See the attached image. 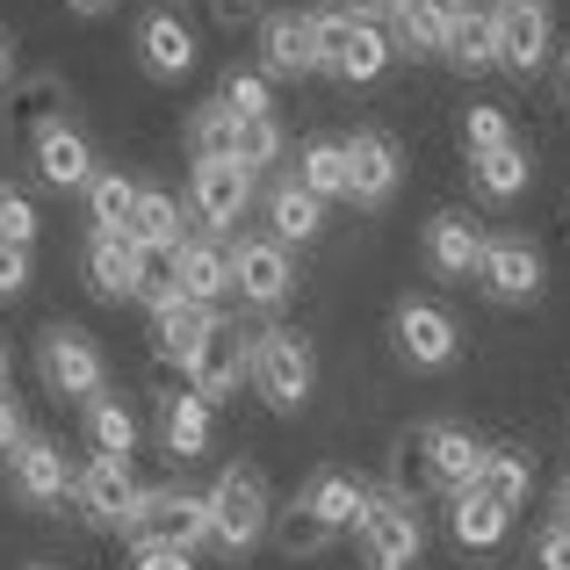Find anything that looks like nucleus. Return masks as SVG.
Masks as SVG:
<instances>
[{"label":"nucleus","mask_w":570,"mask_h":570,"mask_svg":"<svg viewBox=\"0 0 570 570\" xmlns=\"http://www.w3.org/2000/svg\"><path fill=\"white\" fill-rule=\"evenodd\" d=\"M130 246L138 253H174L181 246V203H174V195H159V188H138V209H130Z\"/></svg>","instance_id":"nucleus-34"},{"label":"nucleus","mask_w":570,"mask_h":570,"mask_svg":"<svg viewBox=\"0 0 570 570\" xmlns=\"http://www.w3.org/2000/svg\"><path fill=\"white\" fill-rule=\"evenodd\" d=\"M491 37H499V66L534 80L557 51V22H549V0H491Z\"/></svg>","instance_id":"nucleus-7"},{"label":"nucleus","mask_w":570,"mask_h":570,"mask_svg":"<svg viewBox=\"0 0 570 570\" xmlns=\"http://www.w3.org/2000/svg\"><path fill=\"white\" fill-rule=\"evenodd\" d=\"M66 8H72V14H109L116 0H66Z\"/></svg>","instance_id":"nucleus-51"},{"label":"nucleus","mask_w":570,"mask_h":570,"mask_svg":"<svg viewBox=\"0 0 570 570\" xmlns=\"http://www.w3.org/2000/svg\"><path fill=\"white\" fill-rule=\"evenodd\" d=\"M441 43H448V0H397L390 51L397 58H441Z\"/></svg>","instance_id":"nucleus-27"},{"label":"nucleus","mask_w":570,"mask_h":570,"mask_svg":"<svg viewBox=\"0 0 570 570\" xmlns=\"http://www.w3.org/2000/svg\"><path fill=\"white\" fill-rule=\"evenodd\" d=\"M203 505H209V549H224V557H253V549L267 542L275 491H267V476L253 470V462H224L217 484L203 491Z\"/></svg>","instance_id":"nucleus-1"},{"label":"nucleus","mask_w":570,"mask_h":570,"mask_svg":"<svg viewBox=\"0 0 570 570\" xmlns=\"http://www.w3.org/2000/svg\"><path fill=\"white\" fill-rule=\"evenodd\" d=\"M470 181H476V195L484 203H520L528 195V181H534V159H528V145H491V153H476L470 159Z\"/></svg>","instance_id":"nucleus-29"},{"label":"nucleus","mask_w":570,"mask_h":570,"mask_svg":"<svg viewBox=\"0 0 570 570\" xmlns=\"http://www.w3.org/2000/svg\"><path fill=\"white\" fill-rule=\"evenodd\" d=\"M188 390L203 404H224V397H238V383H253V333H238V325H209L203 333V347L188 354Z\"/></svg>","instance_id":"nucleus-9"},{"label":"nucleus","mask_w":570,"mask_h":570,"mask_svg":"<svg viewBox=\"0 0 570 570\" xmlns=\"http://www.w3.org/2000/svg\"><path fill=\"white\" fill-rule=\"evenodd\" d=\"M130 549H174V557H195L209 542V505L203 491L188 484H159V491H138V513H130Z\"/></svg>","instance_id":"nucleus-4"},{"label":"nucleus","mask_w":570,"mask_h":570,"mask_svg":"<svg viewBox=\"0 0 570 570\" xmlns=\"http://www.w3.org/2000/svg\"><path fill=\"white\" fill-rule=\"evenodd\" d=\"M441 58L455 72H491L499 66V37H491V0H448V43H441Z\"/></svg>","instance_id":"nucleus-19"},{"label":"nucleus","mask_w":570,"mask_h":570,"mask_svg":"<svg viewBox=\"0 0 570 570\" xmlns=\"http://www.w3.org/2000/svg\"><path fill=\"white\" fill-rule=\"evenodd\" d=\"M72 499H80V513L95 520V528H130V513H138V476H130V462L95 455L72 476Z\"/></svg>","instance_id":"nucleus-17"},{"label":"nucleus","mask_w":570,"mask_h":570,"mask_svg":"<svg viewBox=\"0 0 570 570\" xmlns=\"http://www.w3.org/2000/svg\"><path fill=\"white\" fill-rule=\"evenodd\" d=\"M22 289H29V246L0 238V296H22Z\"/></svg>","instance_id":"nucleus-44"},{"label":"nucleus","mask_w":570,"mask_h":570,"mask_svg":"<svg viewBox=\"0 0 570 570\" xmlns=\"http://www.w3.org/2000/svg\"><path fill=\"white\" fill-rule=\"evenodd\" d=\"M354 542H362L368 570H419V557H426V520H419V505H404V499H368Z\"/></svg>","instance_id":"nucleus-5"},{"label":"nucleus","mask_w":570,"mask_h":570,"mask_svg":"<svg viewBox=\"0 0 570 570\" xmlns=\"http://www.w3.org/2000/svg\"><path fill=\"white\" fill-rule=\"evenodd\" d=\"M138 570H195V557H174V549H145Z\"/></svg>","instance_id":"nucleus-48"},{"label":"nucleus","mask_w":570,"mask_h":570,"mask_svg":"<svg viewBox=\"0 0 570 570\" xmlns=\"http://www.w3.org/2000/svg\"><path fill=\"white\" fill-rule=\"evenodd\" d=\"M0 390H8V340H0Z\"/></svg>","instance_id":"nucleus-53"},{"label":"nucleus","mask_w":570,"mask_h":570,"mask_svg":"<svg viewBox=\"0 0 570 570\" xmlns=\"http://www.w3.org/2000/svg\"><path fill=\"white\" fill-rule=\"evenodd\" d=\"M563 95H570V51H563Z\"/></svg>","instance_id":"nucleus-54"},{"label":"nucleus","mask_w":570,"mask_h":570,"mask_svg":"<svg viewBox=\"0 0 570 570\" xmlns=\"http://www.w3.org/2000/svg\"><path fill=\"white\" fill-rule=\"evenodd\" d=\"M318 232H325V203L296 181V174L267 188V238H275V246H311Z\"/></svg>","instance_id":"nucleus-23"},{"label":"nucleus","mask_w":570,"mask_h":570,"mask_svg":"<svg viewBox=\"0 0 570 570\" xmlns=\"http://www.w3.org/2000/svg\"><path fill=\"white\" fill-rule=\"evenodd\" d=\"M311 58H318V72H333V80L347 87H368L390 72V29L383 22H362V14L347 8H311Z\"/></svg>","instance_id":"nucleus-2"},{"label":"nucleus","mask_w":570,"mask_h":570,"mask_svg":"<svg viewBox=\"0 0 570 570\" xmlns=\"http://www.w3.org/2000/svg\"><path fill=\"white\" fill-rule=\"evenodd\" d=\"M304 505L333 534H354V528H362V513H368V484H362V476H347V470H318L304 484Z\"/></svg>","instance_id":"nucleus-26"},{"label":"nucleus","mask_w":570,"mask_h":570,"mask_svg":"<svg viewBox=\"0 0 570 570\" xmlns=\"http://www.w3.org/2000/svg\"><path fill=\"white\" fill-rule=\"evenodd\" d=\"M87 441H95V455H109V462H130L138 455V412H130L124 397H87Z\"/></svg>","instance_id":"nucleus-35"},{"label":"nucleus","mask_w":570,"mask_h":570,"mask_svg":"<svg viewBox=\"0 0 570 570\" xmlns=\"http://www.w3.org/2000/svg\"><path fill=\"white\" fill-rule=\"evenodd\" d=\"M174 8H181V0H174Z\"/></svg>","instance_id":"nucleus-55"},{"label":"nucleus","mask_w":570,"mask_h":570,"mask_svg":"<svg viewBox=\"0 0 570 570\" xmlns=\"http://www.w3.org/2000/svg\"><path fill=\"white\" fill-rule=\"evenodd\" d=\"M476 282H484L499 304H534V296H542V282H549L542 246H534V238H520V232L484 238V253H476Z\"/></svg>","instance_id":"nucleus-12"},{"label":"nucleus","mask_w":570,"mask_h":570,"mask_svg":"<svg viewBox=\"0 0 570 570\" xmlns=\"http://www.w3.org/2000/svg\"><path fill=\"white\" fill-rule=\"evenodd\" d=\"M159 448H167L174 462H195L209 448V404L195 397V390H174V397L159 404Z\"/></svg>","instance_id":"nucleus-30"},{"label":"nucleus","mask_w":570,"mask_h":570,"mask_svg":"<svg viewBox=\"0 0 570 570\" xmlns=\"http://www.w3.org/2000/svg\"><path fill=\"white\" fill-rule=\"evenodd\" d=\"M37 368L43 383H51V397H101L109 390V362H101V347L80 333V325H51V333L37 340Z\"/></svg>","instance_id":"nucleus-8"},{"label":"nucleus","mask_w":570,"mask_h":570,"mask_svg":"<svg viewBox=\"0 0 570 570\" xmlns=\"http://www.w3.org/2000/svg\"><path fill=\"white\" fill-rule=\"evenodd\" d=\"M8 80H14V43H8V29H0V95H8Z\"/></svg>","instance_id":"nucleus-50"},{"label":"nucleus","mask_w":570,"mask_h":570,"mask_svg":"<svg viewBox=\"0 0 570 570\" xmlns=\"http://www.w3.org/2000/svg\"><path fill=\"white\" fill-rule=\"evenodd\" d=\"M267 72L261 66H232L224 72V87H217V109L224 116H238V124H246V116H275V95H267Z\"/></svg>","instance_id":"nucleus-38"},{"label":"nucleus","mask_w":570,"mask_h":570,"mask_svg":"<svg viewBox=\"0 0 570 570\" xmlns=\"http://www.w3.org/2000/svg\"><path fill=\"white\" fill-rule=\"evenodd\" d=\"M14 441H22V412H14V397L0 390V455H8Z\"/></svg>","instance_id":"nucleus-47"},{"label":"nucleus","mask_w":570,"mask_h":570,"mask_svg":"<svg viewBox=\"0 0 570 570\" xmlns=\"http://www.w3.org/2000/svg\"><path fill=\"white\" fill-rule=\"evenodd\" d=\"M419 448H426V484L433 491H470L476 484V470H484V455L491 448L476 441L470 426H455V419H433V426H419Z\"/></svg>","instance_id":"nucleus-15"},{"label":"nucleus","mask_w":570,"mask_h":570,"mask_svg":"<svg viewBox=\"0 0 570 570\" xmlns=\"http://www.w3.org/2000/svg\"><path fill=\"white\" fill-rule=\"evenodd\" d=\"M253 390L267 397V412H304L311 390H318V354H311V340L296 333V325H267V333H253Z\"/></svg>","instance_id":"nucleus-3"},{"label":"nucleus","mask_w":570,"mask_h":570,"mask_svg":"<svg viewBox=\"0 0 570 570\" xmlns=\"http://www.w3.org/2000/svg\"><path fill=\"white\" fill-rule=\"evenodd\" d=\"M557 528H570V476H563V491H557Z\"/></svg>","instance_id":"nucleus-52"},{"label":"nucleus","mask_w":570,"mask_h":570,"mask_svg":"<svg viewBox=\"0 0 570 570\" xmlns=\"http://www.w3.org/2000/svg\"><path fill=\"white\" fill-rule=\"evenodd\" d=\"M419 491H433L426 484V448H419V433H404V441L390 448V499L419 505Z\"/></svg>","instance_id":"nucleus-42"},{"label":"nucleus","mask_w":570,"mask_h":570,"mask_svg":"<svg viewBox=\"0 0 570 570\" xmlns=\"http://www.w3.org/2000/svg\"><path fill=\"white\" fill-rule=\"evenodd\" d=\"M419 253L441 282H470L476 275V253H484V224L470 209H433L426 232H419Z\"/></svg>","instance_id":"nucleus-16"},{"label":"nucleus","mask_w":570,"mask_h":570,"mask_svg":"<svg viewBox=\"0 0 570 570\" xmlns=\"http://www.w3.org/2000/svg\"><path fill=\"white\" fill-rule=\"evenodd\" d=\"M476 491H484L491 505H505V513H520L534 491V455L528 448H491L484 470H476Z\"/></svg>","instance_id":"nucleus-32"},{"label":"nucleus","mask_w":570,"mask_h":570,"mask_svg":"<svg viewBox=\"0 0 570 570\" xmlns=\"http://www.w3.org/2000/svg\"><path fill=\"white\" fill-rule=\"evenodd\" d=\"M232 138H238V116H224L217 101H203L188 116V153L195 159H232Z\"/></svg>","instance_id":"nucleus-41"},{"label":"nucleus","mask_w":570,"mask_h":570,"mask_svg":"<svg viewBox=\"0 0 570 570\" xmlns=\"http://www.w3.org/2000/svg\"><path fill=\"white\" fill-rule=\"evenodd\" d=\"M282 145H289V138H282L275 116H246V124H238V138H232V159L246 174H261V167H275V159H282Z\"/></svg>","instance_id":"nucleus-39"},{"label":"nucleus","mask_w":570,"mask_h":570,"mask_svg":"<svg viewBox=\"0 0 570 570\" xmlns=\"http://www.w3.org/2000/svg\"><path fill=\"white\" fill-rule=\"evenodd\" d=\"M130 209H138V181L124 167H95V181H87V224L95 232H130Z\"/></svg>","instance_id":"nucleus-36"},{"label":"nucleus","mask_w":570,"mask_h":570,"mask_svg":"<svg viewBox=\"0 0 570 570\" xmlns=\"http://www.w3.org/2000/svg\"><path fill=\"white\" fill-rule=\"evenodd\" d=\"M209 325H217V311H209V304H188V296H174V304L153 311V354H159L167 368H188V354L203 347Z\"/></svg>","instance_id":"nucleus-24"},{"label":"nucleus","mask_w":570,"mask_h":570,"mask_svg":"<svg viewBox=\"0 0 570 570\" xmlns=\"http://www.w3.org/2000/svg\"><path fill=\"white\" fill-rule=\"evenodd\" d=\"M261 72L267 80H304V72H318V58H311V14H296V8L261 14Z\"/></svg>","instance_id":"nucleus-18"},{"label":"nucleus","mask_w":570,"mask_h":570,"mask_svg":"<svg viewBox=\"0 0 570 570\" xmlns=\"http://www.w3.org/2000/svg\"><path fill=\"white\" fill-rule=\"evenodd\" d=\"M347 14H362V22H390V14H397V0H347Z\"/></svg>","instance_id":"nucleus-49"},{"label":"nucleus","mask_w":570,"mask_h":570,"mask_svg":"<svg viewBox=\"0 0 570 570\" xmlns=\"http://www.w3.org/2000/svg\"><path fill=\"white\" fill-rule=\"evenodd\" d=\"M534 563H542V570H570V528H542V542H534Z\"/></svg>","instance_id":"nucleus-46"},{"label":"nucleus","mask_w":570,"mask_h":570,"mask_svg":"<svg viewBox=\"0 0 570 570\" xmlns=\"http://www.w3.org/2000/svg\"><path fill=\"white\" fill-rule=\"evenodd\" d=\"M174 289H181L188 304H217V296L232 289L224 246H209V238H181V246H174Z\"/></svg>","instance_id":"nucleus-28"},{"label":"nucleus","mask_w":570,"mask_h":570,"mask_svg":"<svg viewBox=\"0 0 570 570\" xmlns=\"http://www.w3.org/2000/svg\"><path fill=\"white\" fill-rule=\"evenodd\" d=\"M296 181H304L318 203H347V145L340 138H311L296 153Z\"/></svg>","instance_id":"nucleus-37"},{"label":"nucleus","mask_w":570,"mask_h":570,"mask_svg":"<svg viewBox=\"0 0 570 570\" xmlns=\"http://www.w3.org/2000/svg\"><path fill=\"white\" fill-rule=\"evenodd\" d=\"M253 203V174L238 159H195L188 167V209L209 224V232H232Z\"/></svg>","instance_id":"nucleus-14"},{"label":"nucleus","mask_w":570,"mask_h":570,"mask_svg":"<svg viewBox=\"0 0 570 570\" xmlns=\"http://www.w3.org/2000/svg\"><path fill=\"white\" fill-rule=\"evenodd\" d=\"M0 238L8 246H37V203L22 188H0Z\"/></svg>","instance_id":"nucleus-43"},{"label":"nucleus","mask_w":570,"mask_h":570,"mask_svg":"<svg viewBox=\"0 0 570 570\" xmlns=\"http://www.w3.org/2000/svg\"><path fill=\"white\" fill-rule=\"evenodd\" d=\"M66 109H72V95H66V80H58V72H29V80H8V124L22 130V138H37V130L66 124Z\"/></svg>","instance_id":"nucleus-25"},{"label":"nucleus","mask_w":570,"mask_h":570,"mask_svg":"<svg viewBox=\"0 0 570 570\" xmlns=\"http://www.w3.org/2000/svg\"><path fill=\"white\" fill-rule=\"evenodd\" d=\"M138 275H145V253L130 246L124 232L87 238V289H95L101 304H130V296H138Z\"/></svg>","instance_id":"nucleus-22"},{"label":"nucleus","mask_w":570,"mask_h":570,"mask_svg":"<svg viewBox=\"0 0 570 570\" xmlns=\"http://www.w3.org/2000/svg\"><path fill=\"white\" fill-rule=\"evenodd\" d=\"M224 267H232L238 304H253V311H282L289 289H296L289 246H275V238H238V246H224Z\"/></svg>","instance_id":"nucleus-10"},{"label":"nucleus","mask_w":570,"mask_h":570,"mask_svg":"<svg viewBox=\"0 0 570 570\" xmlns=\"http://www.w3.org/2000/svg\"><path fill=\"white\" fill-rule=\"evenodd\" d=\"M340 145H347V203L354 209H390L397 203V188H404L397 138H390V130H354V138H340Z\"/></svg>","instance_id":"nucleus-11"},{"label":"nucleus","mask_w":570,"mask_h":570,"mask_svg":"<svg viewBox=\"0 0 570 570\" xmlns=\"http://www.w3.org/2000/svg\"><path fill=\"white\" fill-rule=\"evenodd\" d=\"M138 58H145V72H153V80H188L195 72V29L181 22V14L174 8H153L138 22Z\"/></svg>","instance_id":"nucleus-20"},{"label":"nucleus","mask_w":570,"mask_h":570,"mask_svg":"<svg viewBox=\"0 0 570 570\" xmlns=\"http://www.w3.org/2000/svg\"><path fill=\"white\" fill-rule=\"evenodd\" d=\"M390 340H397L404 368H448L462 354V325L448 318L433 296H397V311H390Z\"/></svg>","instance_id":"nucleus-6"},{"label":"nucleus","mask_w":570,"mask_h":570,"mask_svg":"<svg viewBox=\"0 0 570 570\" xmlns=\"http://www.w3.org/2000/svg\"><path fill=\"white\" fill-rule=\"evenodd\" d=\"M455 138H462V153H491V145H513V116L505 109H491V101H470L462 109V124H455Z\"/></svg>","instance_id":"nucleus-40"},{"label":"nucleus","mask_w":570,"mask_h":570,"mask_svg":"<svg viewBox=\"0 0 570 570\" xmlns=\"http://www.w3.org/2000/svg\"><path fill=\"white\" fill-rule=\"evenodd\" d=\"M209 14H217V29H253L267 14V0H203Z\"/></svg>","instance_id":"nucleus-45"},{"label":"nucleus","mask_w":570,"mask_h":570,"mask_svg":"<svg viewBox=\"0 0 570 570\" xmlns=\"http://www.w3.org/2000/svg\"><path fill=\"white\" fill-rule=\"evenodd\" d=\"M267 534H275V549H282V557H289V563H311V557H325V549H333V542H340V534H333V528H325V520H318V513H311V505H304V499H289V505H275V520H267Z\"/></svg>","instance_id":"nucleus-33"},{"label":"nucleus","mask_w":570,"mask_h":570,"mask_svg":"<svg viewBox=\"0 0 570 570\" xmlns=\"http://www.w3.org/2000/svg\"><path fill=\"white\" fill-rule=\"evenodd\" d=\"M8 491H14L22 505H37V513L66 505V491H72L66 448H58V441H43V433H22V441L8 448Z\"/></svg>","instance_id":"nucleus-13"},{"label":"nucleus","mask_w":570,"mask_h":570,"mask_svg":"<svg viewBox=\"0 0 570 570\" xmlns=\"http://www.w3.org/2000/svg\"><path fill=\"white\" fill-rule=\"evenodd\" d=\"M29 153H37V181L43 188H87L95 181V145H87L80 124H51L29 138Z\"/></svg>","instance_id":"nucleus-21"},{"label":"nucleus","mask_w":570,"mask_h":570,"mask_svg":"<svg viewBox=\"0 0 570 570\" xmlns=\"http://www.w3.org/2000/svg\"><path fill=\"white\" fill-rule=\"evenodd\" d=\"M448 534H455L462 549H499L505 534H513V513L505 505H491L484 491H455V505H448Z\"/></svg>","instance_id":"nucleus-31"}]
</instances>
